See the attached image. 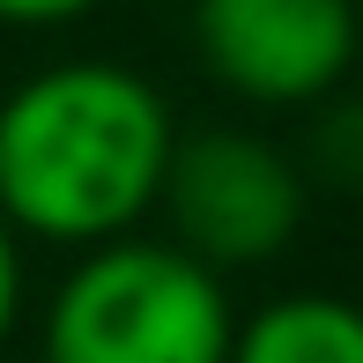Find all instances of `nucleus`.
Segmentation results:
<instances>
[{
    "instance_id": "nucleus-5",
    "label": "nucleus",
    "mask_w": 363,
    "mask_h": 363,
    "mask_svg": "<svg viewBox=\"0 0 363 363\" xmlns=\"http://www.w3.org/2000/svg\"><path fill=\"white\" fill-rule=\"evenodd\" d=\"M230 363H363V304L341 289H289L238 311Z\"/></svg>"
},
{
    "instance_id": "nucleus-2",
    "label": "nucleus",
    "mask_w": 363,
    "mask_h": 363,
    "mask_svg": "<svg viewBox=\"0 0 363 363\" xmlns=\"http://www.w3.org/2000/svg\"><path fill=\"white\" fill-rule=\"evenodd\" d=\"M238 296L171 238L74 252L38 296V363H230Z\"/></svg>"
},
{
    "instance_id": "nucleus-1",
    "label": "nucleus",
    "mask_w": 363,
    "mask_h": 363,
    "mask_svg": "<svg viewBox=\"0 0 363 363\" xmlns=\"http://www.w3.org/2000/svg\"><path fill=\"white\" fill-rule=\"evenodd\" d=\"M178 111L141 67L104 52L45 60L0 89V223L45 252H96L156 216Z\"/></svg>"
},
{
    "instance_id": "nucleus-3",
    "label": "nucleus",
    "mask_w": 363,
    "mask_h": 363,
    "mask_svg": "<svg viewBox=\"0 0 363 363\" xmlns=\"http://www.w3.org/2000/svg\"><path fill=\"white\" fill-rule=\"evenodd\" d=\"M311 216V186L296 171L289 141L259 126H193L171 148V171L156 193V238H171L186 259L230 274L274 267Z\"/></svg>"
},
{
    "instance_id": "nucleus-7",
    "label": "nucleus",
    "mask_w": 363,
    "mask_h": 363,
    "mask_svg": "<svg viewBox=\"0 0 363 363\" xmlns=\"http://www.w3.org/2000/svg\"><path fill=\"white\" fill-rule=\"evenodd\" d=\"M23 319H30V252H23V238L0 223V356L23 334Z\"/></svg>"
},
{
    "instance_id": "nucleus-6",
    "label": "nucleus",
    "mask_w": 363,
    "mask_h": 363,
    "mask_svg": "<svg viewBox=\"0 0 363 363\" xmlns=\"http://www.w3.org/2000/svg\"><path fill=\"white\" fill-rule=\"evenodd\" d=\"M289 156H296L311 193H363V89L356 82L304 111Z\"/></svg>"
},
{
    "instance_id": "nucleus-9",
    "label": "nucleus",
    "mask_w": 363,
    "mask_h": 363,
    "mask_svg": "<svg viewBox=\"0 0 363 363\" xmlns=\"http://www.w3.org/2000/svg\"><path fill=\"white\" fill-rule=\"evenodd\" d=\"M356 8H363V0H356Z\"/></svg>"
},
{
    "instance_id": "nucleus-4",
    "label": "nucleus",
    "mask_w": 363,
    "mask_h": 363,
    "mask_svg": "<svg viewBox=\"0 0 363 363\" xmlns=\"http://www.w3.org/2000/svg\"><path fill=\"white\" fill-rule=\"evenodd\" d=\"M193 60L230 104L296 111L349 89L363 60L356 0H193Z\"/></svg>"
},
{
    "instance_id": "nucleus-8",
    "label": "nucleus",
    "mask_w": 363,
    "mask_h": 363,
    "mask_svg": "<svg viewBox=\"0 0 363 363\" xmlns=\"http://www.w3.org/2000/svg\"><path fill=\"white\" fill-rule=\"evenodd\" d=\"M104 0H0V30H67V23H82V15H96Z\"/></svg>"
}]
</instances>
